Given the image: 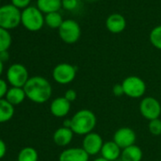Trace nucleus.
<instances>
[{"label": "nucleus", "instance_id": "5701e85b", "mask_svg": "<svg viewBox=\"0 0 161 161\" xmlns=\"http://www.w3.org/2000/svg\"><path fill=\"white\" fill-rule=\"evenodd\" d=\"M12 35L9 31L0 28V52L6 51L12 46Z\"/></svg>", "mask_w": 161, "mask_h": 161}, {"label": "nucleus", "instance_id": "4468645a", "mask_svg": "<svg viewBox=\"0 0 161 161\" xmlns=\"http://www.w3.org/2000/svg\"><path fill=\"white\" fill-rule=\"evenodd\" d=\"M106 29L112 33H120L126 28V20L123 15L120 14H110L105 22Z\"/></svg>", "mask_w": 161, "mask_h": 161}, {"label": "nucleus", "instance_id": "ddd939ff", "mask_svg": "<svg viewBox=\"0 0 161 161\" xmlns=\"http://www.w3.org/2000/svg\"><path fill=\"white\" fill-rule=\"evenodd\" d=\"M71 103L64 99V97L55 98L50 103V113L56 118H64L67 116L70 111Z\"/></svg>", "mask_w": 161, "mask_h": 161}, {"label": "nucleus", "instance_id": "1a4fd4ad", "mask_svg": "<svg viewBox=\"0 0 161 161\" xmlns=\"http://www.w3.org/2000/svg\"><path fill=\"white\" fill-rule=\"evenodd\" d=\"M139 112L149 121L159 119L161 115V104L153 97H145L139 103Z\"/></svg>", "mask_w": 161, "mask_h": 161}, {"label": "nucleus", "instance_id": "a878e982", "mask_svg": "<svg viewBox=\"0 0 161 161\" xmlns=\"http://www.w3.org/2000/svg\"><path fill=\"white\" fill-rule=\"evenodd\" d=\"M79 4L78 0H62V7L66 11H74Z\"/></svg>", "mask_w": 161, "mask_h": 161}, {"label": "nucleus", "instance_id": "f3484780", "mask_svg": "<svg viewBox=\"0 0 161 161\" xmlns=\"http://www.w3.org/2000/svg\"><path fill=\"white\" fill-rule=\"evenodd\" d=\"M26 98H27V96H26L24 88L12 86L8 90V92L6 94V97H5V100L8 101L12 105L15 106V105H18V104L22 103L25 101Z\"/></svg>", "mask_w": 161, "mask_h": 161}, {"label": "nucleus", "instance_id": "39448f33", "mask_svg": "<svg viewBox=\"0 0 161 161\" xmlns=\"http://www.w3.org/2000/svg\"><path fill=\"white\" fill-rule=\"evenodd\" d=\"M7 83L14 87H24L30 79L29 71L21 64H13L6 72Z\"/></svg>", "mask_w": 161, "mask_h": 161}, {"label": "nucleus", "instance_id": "2f4dec72", "mask_svg": "<svg viewBox=\"0 0 161 161\" xmlns=\"http://www.w3.org/2000/svg\"><path fill=\"white\" fill-rule=\"evenodd\" d=\"M9 59H10V54H9V51L8 50L0 52V60H1L3 63L9 61Z\"/></svg>", "mask_w": 161, "mask_h": 161}, {"label": "nucleus", "instance_id": "f8f14e48", "mask_svg": "<svg viewBox=\"0 0 161 161\" xmlns=\"http://www.w3.org/2000/svg\"><path fill=\"white\" fill-rule=\"evenodd\" d=\"M59 161H89V154L80 148H67L59 155Z\"/></svg>", "mask_w": 161, "mask_h": 161}, {"label": "nucleus", "instance_id": "b1692460", "mask_svg": "<svg viewBox=\"0 0 161 161\" xmlns=\"http://www.w3.org/2000/svg\"><path fill=\"white\" fill-rule=\"evenodd\" d=\"M150 42L157 49L161 50V25L153 28L150 32Z\"/></svg>", "mask_w": 161, "mask_h": 161}, {"label": "nucleus", "instance_id": "423d86ee", "mask_svg": "<svg viewBox=\"0 0 161 161\" xmlns=\"http://www.w3.org/2000/svg\"><path fill=\"white\" fill-rule=\"evenodd\" d=\"M124 95L132 99H139L144 96L146 92V84L137 76H129L122 82Z\"/></svg>", "mask_w": 161, "mask_h": 161}, {"label": "nucleus", "instance_id": "7ed1b4c3", "mask_svg": "<svg viewBox=\"0 0 161 161\" xmlns=\"http://www.w3.org/2000/svg\"><path fill=\"white\" fill-rule=\"evenodd\" d=\"M21 24L30 31H38L45 24V17L37 7L30 6L21 13Z\"/></svg>", "mask_w": 161, "mask_h": 161}, {"label": "nucleus", "instance_id": "20e7f679", "mask_svg": "<svg viewBox=\"0 0 161 161\" xmlns=\"http://www.w3.org/2000/svg\"><path fill=\"white\" fill-rule=\"evenodd\" d=\"M21 23V12L13 4L0 7V28L7 31L17 28Z\"/></svg>", "mask_w": 161, "mask_h": 161}, {"label": "nucleus", "instance_id": "4be33fe9", "mask_svg": "<svg viewBox=\"0 0 161 161\" xmlns=\"http://www.w3.org/2000/svg\"><path fill=\"white\" fill-rule=\"evenodd\" d=\"M63 22V17L58 12L47 14L45 16V24H47V26L50 29H59Z\"/></svg>", "mask_w": 161, "mask_h": 161}, {"label": "nucleus", "instance_id": "2eb2a0df", "mask_svg": "<svg viewBox=\"0 0 161 161\" xmlns=\"http://www.w3.org/2000/svg\"><path fill=\"white\" fill-rule=\"evenodd\" d=\"M122 150L113 140L104 142L101 150L102 157L107 161H117L120 158Z\"/></svg>", "mask_w": 161, "mask_h": 161}, {"label": "nucleus", "instance_id": "c9c22d12", "mask_svg": "<svg viewBox=\"0 0 161 161\" xmlns=\"http://www.w3.org/2000/svg\"><path fill=\"white\" fill-rule=\"evenodd\" d=\"M117 161H122V160H121V159L119 158V160H117Z\"/></svg>", "mask_w": 161, "mask_h": 161}, {"label": "nucleus", "instance_id": "9b49d317", "mask_svg": "<svg viewBox=\"0 0 161 161\" xmlns=\"http://www.w3.org/2000/svg\"><path fill=\"white\" fill-rule=\"evenodd\" d=\"M103 137L95 132L89 133L85 136L82 143V148L90 155H96L101 153L103 145Z\"/></svg>", "mask_w": 161, "mask_h": 161}, {"label": "nucleus", "instance_id": "473e14b6", "mask_svg": "<svg viewBox=\"0 0 161 161\" xmlns=\"http://www.w3.org/2000/svg\"><path fill=\"white\" fill-rule=\"evenodd\" d=\"M3 70H4V63H3L1 60H0V76L2 75Z\"/></svg>", "mask_w": 161, "mask_h": 161}, {"label": "nucleus", "instance_id": "a211bd4d", "mask_svg": "<svg viewBox=\"0 0 161 161\" xmlns=\"http://www.w3.org/2000/svg\"><path fill=\"white\" fill-rule=\"evenodd\" d=\"M142 157V150L136 144L123 149L120 155V159L122 161H141Z\"/></svg>", "mask_w": 161, "mask_h": 161}, {"label": "nucleus", "instance_id": "6e6552de", "mask_svg": "<svg viewBox=\"0 0 161 161\" xmlns=\"http://www.w3.org/2000/svg\"><path fill=\"white\" fill-rule=\"evenodd\" d=\"M77 67L68 63H61L52 70V77L59 85H68L76 78Z\"/></svg>", "mask_w": 161, "mask_h": 161}, {"label": "nucleus", "instance_id": "412c9836", "mask_svg": "<svg viewBox=\"0 0 161 161\" xmlns=\"http://www.w3.org/2000/svg\"><path fill=\"white\" fill-rule=\"evenodd\" d=\"M17 161H38V153L32 147H25L19 152Z\"/></svg>", "mask_w": 161, "mask_h": 161}, {"label": "nucleus", "instance_id": "c756f323", "mask_svg": "<svg viewBox=\"0 0 161 161\" xmlns=\"http://www.w3.org/2000/svg\"><path fill=\"white\" fill-rule=\"evenodd\" d=\"M113 94L117 97H120L122 95H124V91H123V87L121 84H117L113 86Z\"/></svg>", "mask_w": 161, "mask_h": 161}, {"label": "nucleus", "instance_id": "0eeeda50", "mask_svg": "<svg viewBox=\"0 0 161 161\" xmlns=\"http://www.w3.org/2000/svg\"><path fill=\"white\" fill-rule=\"evenodd\" d=\"M58 31L62 41L69 45L78 42L82 33L80 25L72 19L64 20L63 24L58 29Z\"/></svg>", "mask_w": 161, "mask_h": 161}, {"label": "nucleus", "instance_id": "9d476101", "mask_svg": "<svg viewBox=\"0 0 161 161\" xmlns=\"http://www.w3.org/2000/svg\"><path fill=\"white\" fill-rule=\"evenodd\" d=\"M136 140V132L130 127H121L118 129L113 136V141L117 143L121 150L135 145Z\"/></svg>", "mask_w": 161, "mask_h": 161}, {"label": "nucleus", "instance_id": "f704fd0d", "mask_svg": "<svg viewBox=\"0 0 161 161\" xmlns=\"http://www.w3.org/2000/svg\"><path fill=\"white\" fill-rule=\"evenodd\" d=\"M88 1H96V0H88Z\"/></svg>", "mask_w": 161, "mask_h": 161}, {"label": "nucleus", "instance_id": "bb28decb", "mask_svg": "<svg viewBox=\"0 0 161 161\" xmlns=\"http://www.w3.org/2000/svg\"><path fill=\"white\" fill-rule=\"evenodd\" d=\"M30 3H31V0H12V4L19 10L20 9L25 10L26 8L30 7L29 6Z\"/></svg>", "mask_w": 161, "mask_h": 161}, {"label": "nucleus", "instance_id": "aec40b11", "mask_svg": "<svg viewBox=\"0 0 161 161\" xmlns=\"http://www.w3.org/2000/svg\"><path fill=\"white\" fill-rule=\"evenodd\" d=\"M14 115V106L5 99L0 100V123H4L13 119Z\"/></svg>", "mask_w": 161, "mask_h": 161}, {"label": "nucleus", "instance_id": "dca6fc26", "mask_svg": "<svg viewBox=\"0 0 161 161\" xmlns=\"http://www.w3.org/2000/svg\"><path fill=\"white\" fill-rule=\"evenodd\" d=\"M74 133L70 128L60 127L53 134V141L59 147H65L69 145L73 139Z\"/></svg>", "mask_w": 161, "mask_h": 161}, {"label": "nucleus", "instance_id": "cd10ccee", "mask_svg": "<svg viewBox=\"0 0 161 161\" xmlns=\"http://www.w3.org/2000/svg\"><path fill=\"white\" fill-rule=\"evenodd\" d=\"M8 90H9L8 83L6 82L5 80L0 78V100H1V99H5Z\"/></svg>", "mask_w": 161, "mask_h": 161}, {"label": "nucleus", "instance_id": "6ab92c4d", "mask_svg": "<svg viewBox=\"0 0 161 161\" xmlns=\"http://www.w3.org/2000/svg\"><path fill=\"white\" fill-rule=\"evenodd\" d=\"M62 7V0H37V8L43 14L58 12Z\"/></svg>", "mask_w": 161, "mask_h": 161}, {"label": "nucleus", "instance_id": "7c9ffc66", "mask_svg": "<svg viewBox=\"0 0 161 161\" xmlns=\"http://www.w3.org/2000/svg\"><path fill=\"white\" fill-rule=\"evenodd\" d=\"M7 153V146L3 139L0 138V159H2Z\"/></svg>", "mask_w": 161, "mask_h": 161}, {"label": "nucleus", "instance_id": "f257e3e1", "mask_svg": "<svg viewBox=\"0 0 161 161\" xmlns=\"http://www.w3.org/2000/svg\"><path fill=\"white\" fill-rule=\"evenodd\" d=\"M27 98L35 103H47L52 95V86L48 80L42 76L30 77L23 87Z\"/></svg>", "mask_w": 161, "mask_h": 161}, {"label": "nucleus", "instance_id": "f03ea898", "mask_svg": "<svg viewBox=\"0 0 161 161\" xmlns=\"http://www.w3.org/2000/svg\"><path fill=\"white\" fill-rule=\"evenodd\" d=\"M70 129L74 134L79 136H86L92 133L97 124L96 115L88 109H82L73 115L70 119Z\"/></svg>", "mask_w": 161, "mask_h": 161}, {"label": "nucleus", "instance_id": "393cba45", "mask_svg": "<svg viewBox=\"0 0 161 161\" xmlns=\"http://www.w3.org/2000/svg\"><path fill=\"white\" fill-rule=\"evenodd\" d=\"M149 132L153 136H160L161 135V119H156L149 121L148 124Z\"/></svg>", "mask_w": 161, "mask_h": 161}, {"label": "nucleus", "instance_id": "c85d7f7f", "mask_svg": "<svg viewBox=\"0 0 161 161\" xmlns=\"http://www.w3.org/2000/svg\"><path fill=\"white\" fill-rule=\"evenodd\" d=\"M64 97V99L66 101H68L71 103L72 102H74L77 99V92L74 89H68V90L65 91Z\"/></svg>", "mask_w": 161, "mask_h": 161}, {"label": "nucleus", "instance_id": "72a5a7b5", "mask_svg": "<svg viewBox=\"0 0 161 161\" xmlns=\"http://www.w3.org/2000/svg\"><path fill=\"white\" fill-rule=\"evenodd\" d=\"M93 161H107V160H106V159H104V158H103V157L101 156V157H98V158L94 159Z\"/></svg>", "mask_w": 161, "mask_h": 161}]
</instances>
